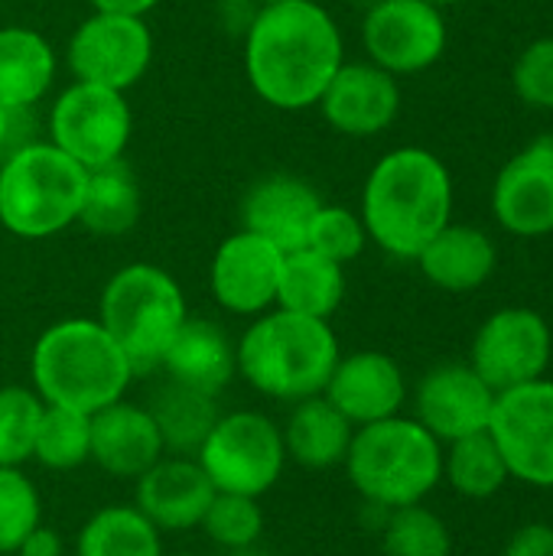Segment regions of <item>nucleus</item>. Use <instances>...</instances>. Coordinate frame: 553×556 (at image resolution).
<instances>
[{
  "label": "nucleus",
  "instance_id": "1",
  "mask_svg": "<svg viewBox=\"0 0 553 556\" xmlns=\"http://www.w3.org/2000/svg\"><path fill=\"white\" fill-rule=\"evenodd\" d=\"M345 62L342 29L316 0L261 7L244 33V72L254 94L277 111H306Z\"/></svg>",
  "mask_w": 553,
  "mask_h": 556
},
{
  "label": "nucleus",
  "instance_id": "2",
  "mask_svg": "<svg viewBox=\"0 0 553 556\" xmlns=\"http://www.w3.org/2000/svg\"><path fill=\"white\" fill-rule=\"evenodd\" d=\"M359 215L368 241L414 261L453 222V176L433 150L398 147L372 166Z\"/></svg>",
  "mask_w": 553,
  "mask_h": 556
},
{
  "label": "nucleus",
  "instance_id": "3",
  "mask_svg": "<svg viewBox=\"0 0 553 556\" xmlns=\"http://www.w3.org/2000/svg\"><path fill=\"white\" fill-rule=\"evenodd\" d=\"M137 371L98 316H68L39 332L29 352V388L49 407L98 414L127 397Z\"/></svg>",
  "mask_w": 553,
  "mask_h": 556
},
{
  "label": "nucleus",
  "instance_id": "4",
  "mask_svg": "<svg viewBox=\"0 0 553 556\" xmlns=\"http://www.w3.org/2000/svg\"><path fill=\"white\" fill-rule=\"evenodd\" d=\"M342 349L329 319L267 309L235 342L238 378L261 397L297 404L323 394Z\"/></svg>",
  "mask_w": 553,
  "mask_h": 556
},
{
  "label": "nucleus",
  "instance_id": "5",
  "mask_svg": "<svg viewBox=\"0 0 553 556\" xmlns=\"http://www.w3.org/2000/svg\"><path fill=\"white\" fill-rule=\"evenodd\" d=\"M342 469L365 505L385 511L420 505L443 482V443L398 414L359 427Z\"/></svg>",
  "mask_w": 553,
  "mask_h": 556
},
{
  "label": "nucleus",
  "instance_id": "6",
  "mask_svg": "<svg viewBox=\"0 0 553 556\" xmlns=\"http://www.w3.org/2000/svg\"><path fill=\"white\" fill-rule=\"evenodd\" d=\"M186 319L189 306L183 287L169 270L147 261L114 270L98 300V323L124 349L137 378L160 371V362Z\"/></svg>",
  "mask_w": 553,
  "mask_h": 556
},
{
  "label": "nucleus",
  "instance_id": "7",
  "mask_svg": "<svg viewBox=\"0 0 553 556\" xmlns=\"http://www.w3.org/2000/svg\"><path fill=\"white\" fill-rule=\"evenodd\" d=\"M88 169L49 140L13 147L0 160V225L26 241L52 238L78 222Z\"/></svg>",
  "mask_w": 553,
  "mask_h": 556
},
{
  "label": "nucleus",
  "instance_id": "8",
  "mask_svg": "<svg viewBox=\"0 0 553 556\" xmlns=\"http://www.w3.org/2000/svg\"><path fill=\"white\" fill-rule=\"evenodd\" d=\"M196 463L215 492L264 498L277 489L290 459L274 417L264 410H231L218 414L215 427L196 450Z\"/></svg>",
  "mask_w": 553,
  "mask_h": 556
},
{
  "label": "nucleus",
  "instance_id": "9",
  "mask_svg": "<svg viewBox=\"0 0 553 556\" xmlns=\"http://www.w3.org/2000/svg\"><path fill=\"white\" fill-rule=\"evenodd\" d=\"M134 137V111L124 91L91 81H72L49 111V143L72 156L81 169L124 160Z\"/></svg>",
  "mask_w": 553,
  "mask_h": 556
},
{
  "label": "nucleus",
  "instance_id": "10",
  "mask_svg": "<svg viewBox=\"0 0 553 556\" xmlns=\"http://www.w3.org/2000/svg\"><path fill=\"white\" fill-rule=\"evenodd\" d=\"M65 59L75 81L127 91L153 62V33L143 16L91 10L68 36Z\"/></svg>",
  "mask_w": 553,
  "mask_h": 556
},
{
  "label": "nucleus",
  "instance_id": "11",
  "mask_svg": "<svg viewBox=\"0 0 553 556\" xmlns=\"http://www.w3.org/2000/svg\"><path fill=\"white\" fill-rule=\"evenodd\" d=\"M553 355L548 319L528 306L492 313L473 336L469 365L495 391H512L544 378Z\"/></svg>",
  "mask_w": 553,
  "mask_h": 556
},
{
  "label": "nucleus",
  "instance_id": "12",
  "mask_svg": "<svg viewBox=\"0 0 553 556\" xmlns=\"http://www.w3.org/2000/svg\"><path fill=\"white\" fill-rule=\"evenodd\" d=\"M443 10L427 0H378L362 20V46L368 62L398 75H417L447 52Z\"/></svg>",
  "mask_w": 553,
  "mask_h": 556
},
{
  "label": "nucleus",
  "instance_id": "13",
  "mask_svg": "<svg viewBox=\"0 0 553 556\" xmlns=\"http://www.w3.org/2000/svg\"><path fill=\"white\" fill-rule=\"evenodd\" d=\"M489 433L499 443L512 479L535 489H553V381L538 378L502 391L495 397Z\"/></svg>",
  "mask_w": 553,
  "mask_h": 556
},
{
  "label": "nucleus",
  "instance_id": "14",
  "mask_svg": "<svg viewBox=\"0 0 553 556\" xmlns=\"http://www.w3.org/2000/svg\"><path fill=\"white\" fill-rule=\"evenodd\" d=\"M495 391L473 371L469 362H443L414 388V420L440 443L482 433L492 424Z\"/></svg>",
  "mask_w": 553,
  "mask_h": 556
},
{
  "label": "nucleus",
  "instance_id": "15",
  "mask_svg": "<svg viewBox=\"0 0 553 556\" xmlns=\"http://www.w3.org/2000/svg\"><path fill=\"white\" fill-rule=\"evenodd\" d=\"M284 251L251 231L228 235L209 267V287L222 309L235 316H261L277 306V283H280Z\"/></svg>",
  "mask_w": 553,
  "mask_h": 556
},
{
  "label": "nucleus",
  "instance_id": "16",
  "mask_svg": "<svg viewBox=\"0 0 553 556\" xmlns=\"http://www.w3.org/2000/svg\"><path fill=\"white\" fill-rule=\"evenodd\" d=\"M492 215L515 238L553 235V140H535L495 176Z\"/></svg>",
  "mask_w": 553,
  "mask_h": 556
},
{
  "label": "nucleus",
  "instance_id": "17",
  "mask_svg": "<svg viewBox=\"0 0 553 556\" xmlns=\"http://www.w3.org/2000/svg\"><path fill=\"white\" fill-rule=\"evenodd\" d=\"M323 397L359 430L398 417L407 404V378L401 365L375 349L339 355Z\"/></svg>",
  "mask_w": 553,
  "mask_h": 556
},
{
  "label": "nucleus",
  "instance_id": "18",
  "mask_svg": "<svg viewBox=\"0 0 553 556\" xmlns=\"http://www.w3.org/2000/svg\"><path fill=\"white\" fill-rule=\"evenodd\" d=\"M316 104L336 134L378 137L398 121L401 85L375 62H342Z\"/></svg>",
  "mask_w": 553,
  "mask_h": 556
},
{
  "label": "nucleus",
  "instance_id": "19",
  "mask_svg": "<svg viewBox=\"0 0 553 556\" xmlns=\"http://www.w3.org/2000/svg\"><path fill=\"white\" fill-rule=\"evenodd\" d=\"M215 489L196 456H163L140 479H134V508L160 534L199 531Z\"/></svg>",
  "mask_w": 553,
  "mask_h": 556
},
{
  "label": "nucleus",
  "instance_id": "20",
  "mask_svg": "<svg viewBox=\"0 0 553 556\" xmlns=\"http://www.w3.org/2000/svg\"><path fill=\"white\" fill-rule=\"evenodd\" d=\"M166 456L163 437L147 410L137 401H114L104 410L91 414V459L104 476L134 482L156 459Z\"/></svg>",
  "mask_w": 553,
  "mask_h": 556
},
{
  "label": "nucleus",
  "instance_id": "21",
  "mask_svg": "<svg viewBox=\"0 0 553 556\" xmlns=\"http://www.w3.org/2000/svg\"><path fill=\"white\" fill-rule=\"evenodd\" d=\"M319 192L290 173H274L257 179L241 202V228L261 235L284 254L306 248V231L319 212Z\"/></svg>",
  "mask_w": 553,
  "mask_h": 556
},
{
  "label": "nucleus",
  "instance_id": "22",
  "mask_svg": "<svg viewBox=\"0 0 553 556\" xmlns=\"http://www.w3.org/2000/svg\"><path fill=\"white\" fill-rule=\"evenodd\" d=\"M160 371L176 384L218 397L238 378L235 342L218 323L189 316L169 342Z\"/></svg>",
  "mask_w": 553,
  "mask_h": 556
},
{
  "label": "nucleus",
  "instance_id": "23",
  "mask_svg": "<svg viewBox=\"0 0 553 556\" xmlns=\"http://www.w3.org/2000/svg\"><path fill=\"white\" fill-rule=\"evenodd\" d=\"M414 261L433 287L447 293H473L495 274L499 251L482 228L450 222Z\"/></svg>",
  "mask_w": 553,
  "mask_h": 556
},
{
  "label": "nucleus",
  "instance_id": "24",
  "mask_svg": "<svg viewBox=\"0 0 553 556\" xmlns=\"http://www.w3.org/2000/svg\"><path fill=\"white\" fill-rule=\"evenodd\" d=\"M287 459L310 472H326L345 463L355 427L323 397H306L290 404L287 420L280 424Z\"/></svg>",
  "mask_w": 553,
  "mask_h": 556
},
{
  "label": "nucleus",
  "instance_id": "25",
  "mask_svg": "<svg viewBox=\"0 0 553 556\" xmlns=\"http://www.w3.org/2000/svg\"><path fill=\"white\" fill-rule=\"evenodd\" d=\"M59 72L52 42L29 26H0V104L26 114L36 108Z\"/></svg>",
  "mask_w": 553,
  "mask_h": 556
},
{
  "label": "nucleus",
  "instance_id": "26",
  "mask_svg": "<svg viewBox=\"0 0 553 556\" xmlns=\"http://www.w3.org/2000/svg\"><path fill=\"white\" fill-rule=\"evenodd\" d=\"M345 300V267L310 251H290L280 264V283H277V306L313 316V319H332L336 309Z\"/></svg>",
  "mask_w": 553,
  "mask_h": 556
},
{
  "label": "nucleus",
  "instance_id": "27",
  "mask_svg": "<svg viewBox=\"0 0 553 556\" xmlns=\"http://www.w3.org/2000/svg\"><path fill=\"white\" fill-rule=\"evenodd\" d=\"M140 186L124 160L88 169L78 222L95 238H121L140 222Z\"/></svg>",
  "mask_w": 553,
  "mask_h": 556
},
{
  "label": "nucleus",
  "instance_id": "28",
  "mask_svg": "<svg viewBox=\"0 0 553 556\" xmlns=\"http://www.w3.org/2000/svg\"><path fill=\"white\" fill-rule=\"evenodd\" d=\"M143 404L169 456H196V450L202 446V440L209 437V430L222 414L212 394L176 384L169 378H163Z\"/></svg>",
  "mask_w": 553,
  "mask_h": 556
},
{
  "label": "nucleus",
  "instance_id": "29",
  "mask_svg": "<svg viewBox=\"0 0 553 556\" xmlns=\"http://www.w3.org/2000/svg\"><path fill=\"white\" fill-rule=\"evenodd\" d=\"M72 556H166L163 534L130 505L91 511L72 544Z\"/></svg>",
  "mask_w": 553,
  "mask_h": 556
},
{
  "label": "nucleus",
  "instance_id": "30",
  "mask_svg": "<svg viewBox=\"0 0 553 556\" xmlns=\"http://www.w3.org/2000/svg\"><path fill=\"white\" fill-rule=\"evenodd\" d=\"M447 446L450 450H443V479L450 482L456 495L486 502V498H495L512 482L505 456L489 430L463 437Z\"/></svg>",
  "mask_w": 553,
  "mask_h": 556
},
{
  "label": "nucleus",
  "instance_id": "31",
  "mask_svg": "<svg viewBox=\"0 0 553 556\" xmlns=\"http://www.w3.org/2000/svg\"><path fill=\"white\" fill-rule=\"evenodd\" d=\"M88 459H91V417L68 407L46 404L33 443V463H39L49 472H75L88 466Z\"/></svg>",
  "mask_w": 553,
  "mask_h": 556
},
{
  "label": "nucleus",
  "instance_id": "32",
  "mask_svg": "<svg viewBox=\"0 0 553 556\" xmlns=\"http://www.w3.org/2000/svg\"><path fill=\"white\" fill-rule=\"evenodd\" d=\"M385 556H453V534L447 521L420 505L388 511L381 525Z\"/></svg>",
  "mask_w": 553,
  "mask_h": 556
},
{
  "label": "nucleus",
  "instance_id": "33",
  "mask_svg": "<svg viewBox=\"0 0 553 556\" xmlns=\"http://www.w3.org/2000/svg\"><path fill=\"white\" fill-rule=\"evenodd\" d=\"M42 525V495L23 466H0V556H16Z\"/></svg>",
  "mask_w": 553,
  "mask_h": 556
},
{
  "label": "nucleus",
  "instance_id": "34",
  "mask_svg": "<svg viewBox=\"0 0 553 556\" xmlns=\"http://www.w3.org/2000/svg\"><path fill=\"white\" fill-rule=\"evenodd\" d=\"M267 528L261 498H248V495H228V492H215L199 531L218 547V551H238V547H254L261 544Z\"/></svg>",
  "mask_w": 553,
  "mask_h": 556
},
{
  "label": "nucleus",
  "instance_id": "35",
  "mask_svg": "<svg viewBox=\"0 0 553 556\" xmlns=\"http://www.w3.org/2000/svg\"><path fill=\"white\" fill-rule=\"evenodd\" d=\"M42 397L23 384L0 388V466L33 463V443L42 420Z\"/></svg>",
  "mask_w": 553,
  "mask_h": 556
},
{
  "label": "nucleus",
  "instance_id": "36",
  "mask_svg": "<svg viewBox=\"0 0 553 556\" xmlns=\"http://www.w3.org/2000/svg\"><path fill=\"white\" fill-rule=\"evenodd\" d=\"M368 244V231H365V222L359 212L345 208V205H319V212L313 215L310 222V231H306V248L336 261V264H352L362 257Z\"/></svg>",
  "mask_w": 553,
  "mask_h": 556
},
{
  "label": "nucleus",
  "instance_id": "37",
  "mask_svg": "<svg viewBox=\"0 0 553 556\" xmlns=\"http://www.w3.org/2000/svg\"><path fill=\"white\" fill-rule=\"evenodd\" d=\"M515 94L538 111H553V36H541L521 49L512 65Z\"/></svg>",
  "mask_w": 553,
  "mask_h": 556
},
{
  "label": "nucleus",
  "instance_id": "38",
  "mask_svg": "<svg viewBox=\"0 0 553 556\" xmlns=\"http://www.w3.org/2000/svg\"><path fill=\"white\" fill-rule=\"evenodd\" d=\"M505 556H553V525L531 521L518 528L505 544Z\"/></svg>",
  "mask_w": 553,
  "mask_h": 556
},
{
  "label": "nucleus",
  "instance_id": "39",
  "mask_svg": "<svg viewBox=\"0 0 553 556\" xmlns=\"http://www.w3.org/2000/svg\"><path fill=\"white\" fill-rule=\"evenodd\" d=\"M16 556H62V538H59L52 528L39 525V528L33 531V538L23 544V551Z\"/></svg>",
  "mask_w": 553,
  "mask_h": 556
},
{
  "label": "nucleus",
  "instance_id": "40",
  "mask_svg": "<svg viewBox=\"0 0 553 556\" xmlns=\"http://www.w3.org/2000/svg\"><path fill=\"white\" fill-rule=\"evenodd\" d=\"M91 10L101 13H127V16H147L160 0H88Z\"/></svg>",
  "mask_w": 553,
  "mask_h": 556
},
{
  "label": "nucleus",
  "instance_id": "41",
  "mask_svg": "<svg viewBox=\"0 0 553 556\" xmlns=\"http://www.w3.org/2000/svg\"><path fill=\"white\" fill-rule=\"evenodd\" d=\"M23 121V114L20 111H10V108H3L0 104V156H7L13 147H20V143H26V140H16V124Z\"/></svg>",
  "mask_w": 553,
  "mask_h": 556
},
{
  "label": "nucleus",
  "instance_id": "42",
  "mask_svg": "<svg viewBox=\"0 0 553 556\" xmlns=\"http://www.w3.org/2000/svg\"><path fill=\"white\" fill-rule=\"evenodd\" d=\"M222 556H271L261 544H254V547H238V551H222Z\"/></svg>",
  "mask_w": 553,
  "mask_h": 556
},
{
  "label": "nucleus",
  "instance_id": "43",
  "mask_svg": "<svg viewBox=\"0 0 553 556\" xmlns=\"http://www.w3.org/2000/svg\"><path fill=\"white\" fill-rule=\"evenodd\" d=\"M427 3H433V7H456V3H466V0H427Z\"/></svg>",
  "mask_w": 553,
  "mask_h": 556
},
{
  "label": "nucleus",
  "instance_id": "44",
  "mask_svg": "<svg viewBox=\"0 0 553 556\" xmlns=\"http://www.w3.org/2000/svg\"><path fill=\"white\" fill-rule=\"evenodd\" d=\"M257 7H271V3H284V0H254Z\"/></svg>",
  "mask_w": 553,
  "mask_h": 556
},
{
  "label": "nucleus",
  "instance_id": "45",
  "mask_svg": "<svg viewBox=\"0 0 553 556\" xmlns=\"http://www.w3.org/2000/svg\"><path fill=\"white\" fill-rule=\"evenodd\" d=\"M166 556H199V554H166Z\"/></svg>",
  "mask_w": 553,
  "mask_h": 556
}]
</instances>
